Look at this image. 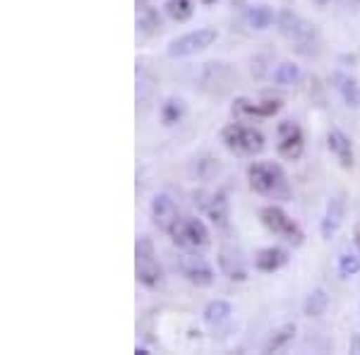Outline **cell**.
<instances>
[{"instance_id":"cell-1","label":"cell","mask_w":360,"mask_h":355,"mask_svg":"<svg viewBox=\"0 0 360 355\" xmlns=\"http://www.w3.org/2000/svg\"><path fill=\"white\" fill-rule=\"evenodd\" d=\"M248 183L257 195L274 202H288L293 197L291 183L281 166L274 161H255L248 166Z\"/></svg>"},{"instance_id":"cell-2","label":"cell","mask_w":360,"mask_h":355,"mask_svg":"<svg viewBox=\"0 0 360 355\" xmlns=\"http://www.w3.org/2000/svg\"><path fill=\"white\" fill-rule=\"evenodd\" d=\"M278 32L281 37L291 44V49L295 53L310 58V56H317L319 51V34H317V27L312 22H307L305 17L295 15L293 10H281L278 13Z\"/></svg>"},{"instance_id":"cell-3","label":"cell","mask_w":360,"mask_h":355,"mask_svg":"<svg viewBox=\"0 0 360 355\" xmlns=\"http://www.w3.org/2000/svg\"><path fill=\"white\" fill-rule=\"evenodd\" d=\"M135 273L137 281L149 290H159L164 286V266H161L159 257H156L154 243L147 235H139L135 243Z\"/></svg>"},{"instance_id":"cell-4","label":"cell","mask_w":360,"mask_h":355,"mask_svg":"<svg viewBox=\"0 0 360 355\" xmlns=\"http://www.w3.org/2000/svg\"><path fill=\"white\" fill-rule=\"evenodd\" d=\"M259 221H262V226L266 231L274 233L276 238H281L288 245L300 247L305 243V233L298 226V221H293L281 207H276V205L262 207L259 209Z\"/></svg>"},{"instance_id":"cell-5","label":"cell","mask_w":360,"mask_h":355,"mask_svg":"<svg viewBox=\"0 0 360 355\" xmlns=\"http://www.w3.org/2000/svg\"><path fill=\"white\" fill-rule=\"evenodd\" d=\"M224 147L236 156H255L264 149V135L257 127L243 123H229L221 130Z\"/></svg>"},{"instance_id":"cell-6","label":"cell","mask_w":360,"mask_h":355,"mask_svg":"<svg viewBox=\"0 0 360 355\" xmlns=\"http://www.w3.org/2000/svg\"><path fill=\"white\" fill-rule=\"evenodd\" d=\"M173 245H178L180 250H205L209 245V231L205 226V221L197 217H180L173 228L168 231Z\"/></svg>"},{"instance_id":"cell-7","label":"cell","mask_w":360,"mask_h":355,"mask_svg":"<svg viewBox=\"0 0 360 355\" xmlns=\"http://www.w3.org/2000/svg\"><path fill=\"white\" fill-rule=\"evenodd\" d=\"M176 269L185 281L193 283V286H197V288L212 286L214 278H217L214 266L209 264L200 252H195V250H185V252L180 254V257L176 259Z\"/></svg>"},{"instance_id":"cell-8","label":"cell","mask_w":360,"mask_h":355,"mask_svg":"<svg viewBox=\"0 0 360 355\" xmlns=\"http://www.w3.org/2000/svg\"><path fill=\"white\" fill-rule=\"evenodd\" d=\"M219 39V32L214 27H200L195 32H188L183 37H176L171 44L166 46V56L168 58H188V56H195L200 51L209 49L214 46Z\"/></svg>"},{"instance_id":"cell-9","label":"cell","mask_w":360,"mask_h":355,"mask_svg":"<svg viewBox=\"0 0 360 355\" xmlns=\"http://www.w3.org/2000/svg\"><path fill=\"white\" fill-rule=\"evenodd\" d=\"M193 202L205 217L212 221L217 228H226L229 226V200L224 192L214 190H195Z\"/></svg>"},{"instance_id":"cell-10","label":"cell","mask_w":360,"mask_h":355,"mask_svg":"<svg viewBox=\"0 0 360 355\" xmlns=\"http://www.w3.org/2000/svg\"><path fill=\"white\" fill-rule=\"evenodd\" d=\"M276 151L281 159L298 161L305 151V137L298 123L293 120H281L276 127Z\"/></svg>"},{"instance_id":"cell-11","label":"cell","mask_w":360,"mask_h":355,"mask_svg":"<svg viewBox=\"0 0 360 355\" xmlns=\"http://www.w3.org/2000/svg\"><path fill=\"white\" fill-rule=\"evenodd\" d=\"M149 214H152V221H154L156 228L164 231V233L171 231L173 224L183 217L176 205V200H173L171 195H166V192H156L152 205H149Z\"/></svg>"},{"instance_id":"cell-12","label":"cell","mask_w":360,"mask_h":355,"mask_svg":"<svg viewBox=\"0 0 360 355\" xmlns=\"http://www.w3.org/2000/svg\"><path fill=\"white\" fill-rule=\"evenodd\" d=\"M233 79V70H231L229 63H205L202 65V72H200V82H202V89L205 91H212V94H221V91L229 89V82Z\"/></svg>"},{"instance_id":"cell-13","label":"cell","mask_w":360,"mask_h":355,"mask_svg":"<svg viewBox=\"0 0 360 355\" xmlns=\"http://www.w3.org/2000/svg\"><path fill=\"white\" fill-rule=\"evenodd\" d=\"M344 226V200L341 197H329L324 214L319 219V235L322 240H332Z\"/></svg>"},{"instance_id":"cell-14","label":"cell","mask_w":360,"mask_h":355,"mask_svg":"<svg viewBox=\"0 0 360 355\" xmlns=\"http://www.w3.org/2000/svg\"><path fill=\"white\" fill-rule=\"evenodd\" d=\"M327 147L334 154V159L339 161V166L346 168V171H351L353 164H356L351 137H348L346 132H341L339 127H332V130L327 132Z\"/></svg>"},{"instance_id":"cell-15","label":"cell","mask_w":360,"mask_h":355,"mask_svg":"<svg viewBox=\"0 0 360 355\" xmlns=\"http://www.w3.org/2000/svg\"><path fill=\"white\" fill-rule=\"evenodd\" d=\"M219 269H221L224 276H229L231 281H245L248 278V269H245V259L240 257V250L224 245L219 250Z\"/></svg>"},{"instance_id":"cell-16","label":"cell","mask_w":360,"mask_h":355,"mask_svg":"<svg viewBox=\"0 0 360 355\" xmlns=\"http://www.w3.org/2000/svg\"><path fill=\"white\" fill-rule=\"evenodd\" d=\"M233 115L236 118H271L281 110V101H264V103H255L250 98H236L233 101Z\"/></svg>"},{"instance_id":"cell-17","label":"cell","mask_w":360,"mask_h":355,"mask_svg":"<svg viewBox=\"0 0 360 355\" xmlns=\"http://www.w3.org/2000/svg\"><path fill=\"white\" fill-rule=\"evenodd\" d=\"M288 250L286 247H278V245H271V247H262L257 254H255V266L257 271L262 273H274L278 269L288 264Z\"/></svg>"},{"instance_id":"cell-18","label":"cell","mask_w":360,"mask_h":355,"mask_svg":"<svg viewBox=\"0 0 360 355\" xmlns=\"http://www.w3.org/2000/svg\"><path fill=\"white\" fill-rule=\"evenodd\" d=\"M332 82H334V89L339 91V96L344 98V103L348 108L353 110H360V84L356 77L346 72H334L332 75Z\"/></svg>"},{"instance_id":"cell-19","label":"cell","mask_w":360,"mask_h":355,"mask_svg":"<svg viewBox=\"0 0 360 355\" xmlns=\"http://www.w3.org/2000/svg\"><path fill=\"white\" fill-rule=\"evenodd\" d=\"M188 115V103L183 96H166L159 106V120L164 127H173L183 123V118Z\"/></svg>"},{"instance_id":"cell-20","label":"cell","mask_w":360,"mask_h":355,"mask_svg":"<svg viewBox=\"0 0 360 355\" xmlns=\"http://www.w3.org/2000/svg\"><path fill=\"white\" fill-rule=\"evenodd\" d=\"M161 27V17L152 8V5H137V37L139 39H149L159 32Z\"/></svg>"},{"instance_id":"cell-21","label":"cell","mask_w":360,"mask_h":355,"mask_svg":"<svg viewBox=\"0 0 360 355\" xmlns=\"http://www.w3.org/2000/svg\"><path fill=\"white\" fill-rule=\"evenodd\" d=\"M295 334H298V327H295L293 322H286V324H281V327H276L269 334V339L264 341L262 353H278V351H283V348H286L288 343L295 339Z\"/></svg>"},{"instance_id":"cell-22","label":"cell","mask_w":360,"mask_h":355,"mask_svg":"<svg viewBox=\"0 0 360 355\" xmlns=\"http://www.w3.org/2000/svg\"><path fill=\"white\" fill-rule=\"evenodd\" d=\"M276 20H278V15L274 13L271 5L259 3L248 10V27L252 29V32H264V29H269Z\"/></svg>"},{"instance_id":"cell-23","label":"cell","mask_w":360,"mask_h":355,"mask_svg":"<svg viewBox=\"0 0 360 355\" xmlns=\"http://www.w3.org/2000/svg\"><path fill=\"white\" fill-rule=\"evenodd\" d=\"M231 314H233V307H231V302L226 300H212L209 305L202 310V319H205L207 327H221L231 319Z\"/></svg>"},{"instance_id":"cell-24","label":"cell","mask_w":360,"mask_h":355,"mask_svg":"<svg viewBox=\"0 0 360 355\" xmlns=\"http://www.w3.org/2000/svg\"><path fill=\"white\" fill-rule=\"evenodd\" d=\"M329 307V293L324 288H312L303 300V314L305 317H319Z\"/></svg>"},{"instance_id":"cell-25","label":"cell","mask_w":360,"mask_h":355,"mask_svg":"<svg viewBox=\"0 0 360 355\" xmlns=\"http://www.w3.org/2000/svg\"><path fill=\"white\" fill-rule=\"evenodd\" d=\"M156 89V77L144 63H137V103L149 101Z\"/></svg>"},{"instance_id":"cell-26","label":"cell","mask_w":360,"mask_h":355,"mask_svg":"<svg viewBox=\"0 0 360 355\" xmlns=\"http://www.w3.org/2000/svg\"><path fill=\"white\" fill-rule=\"evenodd\" d=\"M271 79H274L278 86H293V84H298V79H300V67L291 60H283L274 67Z\"/></svg>"},{"instance_id":"cell-27","label":"cell","mask_w":360,"mask_h":355,"mask_svg":"<svg viewBox=\"0 0 360 355\" xmlns=\"http://www.w3.org/2000/svg\"><path fill=\"white\" fill-rule=\"evenodd\" d=\"M164 13L173 22H188L195 15V3L193 0H164Z\"/></svg>"},{"instance_id":"cell-28","label":"cell","mask_w":360,"mask_h":355,"mask_svg":"<svg viewBox=\"0 0 360 355\" xmlns=\"http://www.w3.org/2000/svg\"><path fill=\"white\" fill-rule=\"evenodd\" d=\"M336 269H339L341 278H351L360 273V254L356 252H341L339 259H336Z\"/></svg>"},{"instance_id":"cell-29","label":"cell","mask_w":360,"mask_h":355,"mask_svg":"<svg viewBox=\"0 0 360 355\" xmlns=\"http://www.w3.org/2000/svg\"><path fill=\"white\" fill-rule=\"evenodd\" d=\"M348 353L360 355V334H353L351 341H348Z\"/></svg>"},{"instance_id":"cell-30","label":"cell","mask_w":360,"mask_h":355,"mask_svg":"<svg viewBox=\"0 0 360 355\" xmlns=\"http://www.w3.org/2000/svg\"><path fill=\"white\" fill-rule=\"evenodd\" d=\"M135 353H137V355H152V351H149V348H144V346H139V343H137V348H135Z\"/></svg>"},{"instance_id":"cell-31","label":"cell","mask_w":360,"mask_h":355,"mask_svg":"<svg viewBox=\"0 0 360 355\" xmlns=\"http://www.w3.org/2000/svg\"><path fill=\"white\" fill-rule=\"evenodd\" d=\"M344 5H346V8L356 10V8H360V0H344Z\"/></svg>"},{"instance_id":"cell-32","label":"cell","mask_w":360,"mask_h":355,"mask_svg":"<svg viewBox=\"0 0 360 355\" xmlns=\"http://www.w3.org/2000/svg\"><path fill=\"white\" fill-rule=\"evenodd\" d=\"M356 247H358V254H360V228L356 231Z\"/></svg>"},{"instance_id":"cell-33","label":"cell","mask_w":360,"mask_h":355,"mask_svg":"<svg viewBox=\"0 0 360 355\" xmlns=\"http://www.w3.org/2000/svg\"><path fill=\"white\" fill-rule=\"evenodd\" d=\"M202 5H214V3H219V0H200Z\"/></svg>"},{"instance_id":"cell-34","label":"cell","mask_w":360,"mask_h":355,"mask_svg":"<svg viewBox=\"0 0 360 355\" xmlns=\"http://www.w3.org/2000/svg\"><path fill=\"white\" fill-rule=\"evenodd\" d=\"M149 3V0H137V5H147Z\"/></svg>"}]
</instances>
